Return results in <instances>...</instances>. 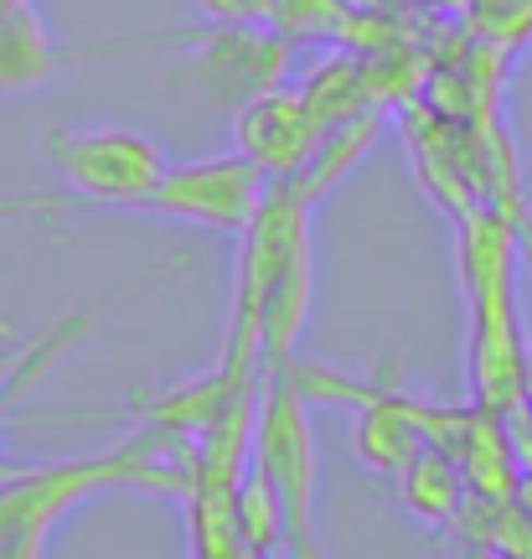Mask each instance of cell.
Instances as JSON below:
<instances>
[{
  "label": "cell",
  "mask_w": 532,
  "mask_h": 559,
  "mask_svg": "<svg viewBox=\"0 0 532 559\" xmlns=\"http://www.w3.org/2000/svg\"><path fill=\"white\" fill-rule=\"evenodd\" d=\"M258 202H264V166L238 151V156L166 166L145 207L213 228V234H249Z\"/></svg>",
  "instance_id": "cell-3"
},
{
  "label": "cell",
  "mask_w": 532,
  "mask_h": 559,
  "mask_svg": "<svg viewBox=\"0 0 532 559\" xmlns=\"http://www.w3.org/2000/svg\"><path fill=\"white\" fill-rule=\"evenodd\" d=\"M135 477L130 456H99V461H62L41 472H11L0 477V559H41V544L52 534V523L99 492L109 481Z\"/></svg>",
  "instance_id": "cell-2"
},
{
  "label": "cell",
  "mask_w": 532,
  "mask_h": 559,
  "mask_svg": "<svg viewBox=\"0 0 532 559\" xmlns=\"http://www.w3.org/2000/svg\"><path fill=\"white\" fill-rule=\"evenodd\" d=\"M202 5L217 21H258V16H275L279 0H202Z\"/></svg>",
  "instance_id": "cell-7"
},
{
  "label": "cell",
  "mask_w": 532,
  "mask_h": 559,
  "mask_svg": "<svg viewBox=\"0 0 532 559\" xmlns=\"http://www.w3.org/2000/svg\"><path fill=\"white\" fill-rule=\"evenodd\" d=\"M41 145L78 198L109 207H145L166 171L160 145L130 124H58L41 135Z\"/></svg>",
  "instance_id": "cell-1"
},
{
  "label": "cell",
  "mask_w": 532,
  "mask_h": 559,
  "mask_svg": "<svg viewBox=\"0 0 532 559\" xmlns=\"http://www.w3.org/2000/svg\"><path fill=\"white\" fill-rule=\"evenodd\" d=\"M62 207V198H5L0 192V218H32V213H52Z\"/></svg>",
  "instance_id": "cell-8"
},
{
  "label": "cell",
  "mask_w": 532,
  "mask_h": 559,
  "mask_svg": "<svg viewBox=\"0 0 532 559\" xmlns=\"http://www.w3.org/2000/svg\"><path fill=\"white\" fill-rule=\"evenodd\" d=\"M238 140H243V156L258 160L264 171L295 177L300 166L316 156L321 120L311 115L305 94H275V88H264V94L243 109Z\"/></svg>",
  "instance_id": "cell-4"
},
{
  "label": "cell",
  "mask_w": 532,
  "mask_h": 559,
  "mask_svg": "<svg viewBox=\"0 0 532 559\" xmlns=\"http://www.w3.org/2000/svg\"><path fill=\"white\" fill-rule=\"evenodd\" d=\"M52 68H58V47H52V37L41 32L32 0L0 11V94L37 88Z\"/></svg>",
  "instance_id": "cell-5"
},
{
  "label": "cell",
  "mask_w": 532,
  "mask_h": 559,
  "mask_svg": "<svg viewBox=\"0 0 532 559\" xmlns=\"http://www.w3.org/2000/svg\"><path fill=\"white\" fill-rule=\"evenodd\" d=\"M78 326L83 321H62L58 332H41V337L26 342V347H5V353H0V389H5V383H32Z\"/></svg>",
  "instance_id": "cell-6"
}]
</instances>
